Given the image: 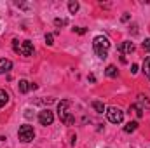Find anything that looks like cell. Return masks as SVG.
<instances>
[{
    "label": "cell",
    "instance_id": "6da1fadb",
    "mask_svg": "<svg viewBox=\"0 0 150 148\" xmlns=\"http://www.w3.org/2000/svg\"><path fill=\"white\" fill-rule=\"evenodd\" d=\"M93 49H94V52L100 59H107L108 49H110V40L107 37H103V35H98L93 40Z\"/></svg>",
    "mask_w": 150,
    "mask_h": 148
},
{
    "label": "cell",
    "instance_id": "7a4b0ae2",
    "mask_svg": "<svg viewBox=\"0 0 150 148\" xmlns=\"http://www.w3.org/2000/svg\"><path fill=\"white\" fill-rule=\"evenodd\" d=\"M68 106H70V101L68 99H63L58 103V115H59V120L67 125H72L75 124V117L68 111Z\"/></svg>",
    "mask_w": 150,
    "mask_h": 148
},
{
    "label": "cell",
    "instance_id": "3957f363",
    "mask_svg": "<svg viewBox=\"0 0 150 148\" xmlns=\"http://www.w3.org/2000/svg\"><path fill=\"white\" fill-rule=\"evenodd\" d=\"M18 138H19V141H23V143H30V141H33V138H35V131H33V127L28 125V124L21 125L19 131H18Z\"/></svg>",
    "mask_w": 150,
    "mask_h": 148
},
{
    "label": "cell",
    "instance_id": "277c9868",
    "mask_svg": "<svg viewBox=\"0 0 150 148\" xmlns=\"http://www.w3.org/2000/svg\"><path fill=\"white\" fill-rule=\"evenodd\" d=\"M107 113V118H108V122H112V124H120L122 120H124V111L120 110V108H108V110L105 111Z\"/></svg>",
    "mask_w": 150,
    "mask_h": 148
},
{
    "label": "cell",
    "instance_id": "5b68a950",
    "mask_svg": "<svg viewBox=\"0 0 150 148\" xmlns=\"http://www.w3.org/2000/svg\"><path fill=\"white\" fill-rule=\"evenodd\" d=\"M38 122H40L42 125H51V124L54 122V113L49 110V108L40 110V113H38Z\"/></svg>",
    "mask_w": 150,
    "mask_h": 148
},
{
    "label": "cell",
    "instance_id": "8992f818",
    "mask_svg": "<svg viewBox=\"0 0 150 148\" xmlns=\"http://www.w3.org/2000/svg\"><path fill=\"white\" fill-rule=\"evenodd\" d=\"M117 49H119V52H122V54H131V52L134 51V44L129 42V40H124Z\"/></svg>",
    "mask_w": 150,
    "mask_h": 148
},
{
    "label": "cell",
    "instance_id": "52a82bcc",
    "mask_svg": "<svg viewBox=\"0 0 150 148\" xmlns=\"http://www.w3.org/2000/svg\"><path fill=\"white\" fill-rule=\"evenodd\" d=\"M19 52H21L23 56H32V54H33V44H32L30 40H25V42L21 44Z\"/></svg>",
    "mask_w": 150,
    "mask_h": 148
},
{
    "label": "cell",
    "instance_id": "ba28073f",
    "mask_svg": "<svg viewBox=\"0 0 150 148\" xmlns=\"http://www.w3.org/2000/svg\"><path fill=\"white\" fill-rule=\"evenodd\" d=\"M11 68H12V61L11 59H0V75L7 73V72H11Z\"/></svg>",
    "mask_w": 150,
    "mask_h": 148
},
{
    "label": "cell",
    "instance_id": "9c48e42d",
    "mask_svg": "<svg viewBox=\"0 0 150 148\" xmlns=\"http://www.w3.org/2000/svg\"><path fill=\"white\" fill-rule=\"evenodd\" d=\"M105 75H107V77H110V78H115V77L119 75V70H117L113 65H108V66H107V70H105Z\"/></svg>",
    "mask_w": 150,
    "mask_h": 148
},
{
    "label": "cell",
    "instance_id": "30bf717a",
    "mask_svg": "<svg viewBox=\"0 0 150 148\" xmlns=\"http://www.w3.org/2000/svg\"><path fill=\"white\" fill-rule=\"evenodd\" d=\"M18 87H19V92L21 94H26L30 91V82L28 80H19V85Z\"/></svg>",
    "mask_w": 150,
    "mask_h": 148
},
{
    "label": "cell",
    "instance_id": "8fae6325",
    "mask_svg": "<svg viewBox=\"0 0 150 148\" xmlns=\"http://www.w3.org/2000/svg\"><path fill=\"white\" fill-rule=\"evenodd\" d=\"M7 103H9V94H7V91L0 89V108H4Z\"/></svg>",
    "mask_w": 150,
    "mask_h": 148
},
{
    "label": "cell",
    "instance_id": "7c38bea8",
    "mask_svg": "<svg viewBox=\"0 0 150 148\" xmlns=\"http://www.w3.org/2000/svg\"><path fill=\"white\" fill-rule=\"evenodd\" d=\"M142 68H143V73H145V77L150 80V56H147V58H145V61H143V66H142Z\"/></svg>",
    "mask_w": 150,
    "mask_h": 148
},
{
    "label": "cell",
    "instance_id": "4fadbf2b",
    "mask_svg": "<svg viewBox=\"0 0 150 148\" xmlns=\"http://www.w3.org/2000/svg\"><path fill=\"white\" fill-rule=\"evenodd\" d=\"M136 129H138V122L136 120H133V122H129V124L124 125V132H134Z\"/></svg>",
    "mask_w": 150,
    "mask_h": 148
},
{
    "label": "cell",
    "instance_id": "5bb4252c",
    "mask_svg": "<svg viewBox=\"0 0 150 148\" xmlns=\"http://www.w3.org/2000/svg\"><path fill=\"white\" fill-rule=\"evenodd\" d=\"M93 108L96 110V113H103V111H107L105 105H103L101 101H93Z\"/></svg>",
    "mask_w": 150,
    "mask_h": 148
},
{
    "label": "cell",
    "instance_id": "9a60e30c",
    "mask_svg": "<svg viewBox=\"0 0 150 148\" xmlns=\"http://www.w3.org/2000/svg\"><path fill=\"white\" fill-rule=\"evenodd\" d=\"M129 111H134L138 118H142V117H143V108H142V106H138V105H131V106H129Z\"/></svg>",
    "mask_w": 150,
    "mask_h": 148
},
{
    "label": "cell",
    "instance_id": "2e32d148",
    "mask_svg": "<svg viewBox=\"0 0 150 148\" xmlns=\"http://www.w3.org/2000/svg\"><path fill=\"white\" fill-rule=\"evenodd\" d=\"M68 11H70V14H75L79 11V2H75V0L68 2Z\"/></svg>",
    "mask_w": 150,
    "mask_h": 148
},
{
    "label": "cell",
    "instance_id": "e0dca14e",
    "mask_svg": "<svg viewBox=\"0 0 150 148\" xmlns=\"http://www.w3.org/2000/svg\"><path fill=\"white\" fill-rule=\"evenodd\" d=\"M138 99H140V103H145V106H147V108H150V101L147 99V96L140 94V96H138Z\"/></svg>",
    "mask_w": 150,
    "mask_h": 148
},
{
    "label": "cell",
    "instance_id": "ac0fdd59",
    "mask_svg": "<svg viewBox=\"0 0 150 148\" xmlns=\"http://www.w3.org/2000/svg\"><path fill=\"white\" fill-rule=\"evenodd\" d=\"M142 47H143L145 52H150V38H145V42L142 44Z\"/></svg>",
    "mask_w": 150,
    "mask_h": 148
},
{
    "label": "cell",
    "instance_id": "d6986e66",
    "mask_svg": "<svg viewBox=\"0 0 150 148\" xmlns=\"http://www.w3.org/2000/svg\"><path fill=\"white\" fill-rule=\"evenodd\" d=\"M52 40H54V35H52V33H47V35H45V44H47V45H52V44H54Z\"/></svg>",
    "mask_w": 150,
    "mask_h": 148
},
{
    "label": "cell",
    "instance_id": "ffe728a7",
    "mask_svg": "<svg viewBox=\"0 0 150 148\" xmlns=\"http://www.w3.org/2000/svg\"><path fill=\"white\" fill-rule=\"evenodd\" d=\"M54 25H56V26H65V25H67V19H59V18H58V19H54Z\"/></svg>",
    "mask_w": 150,
    "mask_h": 148
},
{
    "label": "cell",
    "instance_id": "44dd1931",
    "mask_svg": "<svg viewBox=\"0 0 150 148\" xmlns=\"http://www.w3.org/2000/svg\"><path fill=\"white\" fill-rule=\"evenodd\" d=\"M12 47H14V51H16V52H19V49H21V45H19V42H18L16 38L12 40Z\"/></svg>",
    "mask_w": 150,
    "mask_h": 148
},
{
    "label": "cell",
    "instance_id": "7402d4cb",
    "mask_svg": "<svg viewBox=\"0 0 150 148\" xmlns=\"http://www.w3.org/2000/svg\"><path fill=\"white\" fill-rule=\"evenodd\" d=\"M75 33H79V35H84L86 33V28H74Z\"/></svg>",
    "mask_w": 150,
    "mask_h": 148
},
{
    "label": "cell",
    "instance_id": "603a6c76",
    "mask_svg": "<svg viewBox=\"0 0 150 148\" xmlns=\"http://www.w3.org/2000/svg\"><path fill=\"white\" fill-rule=\"evenodd\" d=\"M120 21H122V23L129 21V14H127V12H124V14H122V18H120Z\"/></svg>",
    "mask_w": 150,
    "mask_h": 148
},
{
    "label": "cell",
    "instance_id": "cb8c5ba5",
    "mask_svg": "<svg viewBox=\"0 0 150 148\" xmlns=\"http://www.w3.org/2000/svg\"><path fill=\"white\" fill-rule=\"evenodd\" d=\"M25 117H26V118H32V117H33L32 110H25Z\"/></svg>",
    "mask_w": 150,
    "mask_h": 148
},
{
    "label": "cell",
    "instance_id": "d4e9b609",
    "mask_svg": "<svg viewBox=\"0 0 150 148\" xmlns=\"http://www.w3.org/2000/svg\"><path fill=\"white\" fill-rule=\"evenodd\" d=\"M138 72V65H131V73H136Z\"/></svg>",
    "mask_w": 150,
    "mask_h": 148
},
{
    "label": "cell",
    "instance_id": "484cf974",
    "mask_svg": "<svg viewBox=\"0 0 150 148\" xmlns=\"http://www.w3.org/2000/svg\"><path fill=\"white\" fill-rule=\"evenodd\" d=\"M2 140H5V138H2V136H0V141H2Z\"/></svg>",
    "mask_w": 150,
    "mask_h": 148
}]
</instances>
